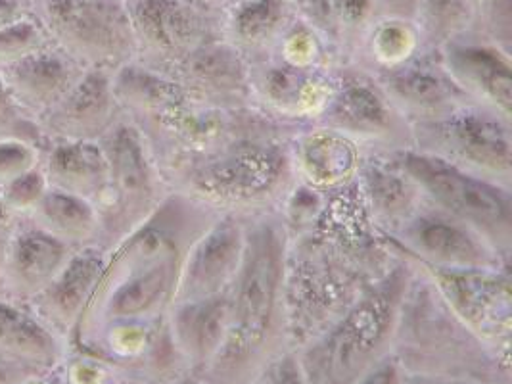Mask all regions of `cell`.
Here are the masks:
<instances>
[{"mask_svg": "<svg viewBox=\"0 0 512 384\" xmlns=\"http://www.w3.org/2000/svg\"><path fill=\"white\" fill-rule=\"evenodd\" d=\"M217 216L171 191L158 210L106 252V265L70 342L91 348L116 327H156L173 306L181 267L194 239Z\"/></svg>", "mask_w": 512, "mask_h": 384, "instance_id": "cell-1", "label": "cell"}, {"mask_svg": "<svg viewBox=\"0 0 512 384\" xmlns=\"http://www.w3.org/2000/svg\"><path fill=\"white\" fill-rule=\"evenodd\" d=\"M288 244L280 212L246 217V248L229 287V321L223 344L200 373L206 384H254L286 350Z\"/></svg>", "mask_w": 512, "mask_h": 384, "instance_id": "cell-2", "label": "cell"}, {"mask_svg": "<svg viewBox=\"0 0 512 384\" xmlns=\"http://www.w3.org/2000/svg\"><path fill=\"white\" fill-rule=\"evenodd\" d=\"M288 137L225 144L163 168V177L171 191L181 192L217 214L254 217L280 212L298 187Z\"/></svg>", "mask_w": 512, "mask_h": 384, "instance_id": "cell-3", "label": "cell"}, {"mask_svg": "<svg viewBox=\"0 0 512 384\" xmlns=\"http://www.w3.org/2000/svg\"><path fill=\"white\" fill-rule=\"evenodd\" d=\"M394 254L392 267L296 352L307 384H355L392 354L399 313L413 279V265Z\"/></svg>", "mask_w": 512, "mask_h": 384, "instance_id": "cell-4", "label": "cell"}, {"mask_svg": "<svg viewBox=\"0 0 512 384\" xmlns=\"http://www.w3.org/2000/svg\"><path fill=\"white\" fill-rule=\"evenodd\" d=\"M419 189L426 204L455 217L488 240L505 260L512 254V187L489 181L415 148L378 152Z\"/></svg>", "mask_w": 512, "mask_h": 384, "instance_id": "cell-5", "label": "cell"}, {"mask_svg": "<svg viewBox=\"0 0 512 384\" xmlns=\"http://www.w3.org/2000/svg\"><path fill=\"white\" fill-rule=\"evenodd\" d=\"M100 144L108 160V183L96 204L98 248L108 252L152 216L171 189L133 121L123 116Z\"/></svg>", "mask_w": 512, "mask_h": 384, "instance_id": "cell-6", "label": "cell"}, {"mask_svg": "<svg viewBox=\"0 0 512 384\" xmlns=\"http://www.w3.org/2000/svg\"><path fill=\"white\" fill-rule=\"evenodd\" d=\"M52 47L83 70L114 73L135 62L137 41L123 0H31Z\"/></svg>", "mask_w": 512, "mask_h": 384, "instance_id": "cell-7", "label": "cell"}, {"mask_svg": "<svg viewBox=\"0 0 512 384\" xmlns=\"http://www.w3.org/2000/svg\"><path fill=\"white\" fill-rule=\"evenodd\" d=\"M512 187V118L465 102L436 120L411 123V146Z\"/></svg>", "mask_w": 512, "mask_h": 384, "instance_id": "cell-8", "label": "cell"}, {"mask_svg": "<svg viewBox=\"0 0 512 384\" xmlns=\"http://www.w3.org/2000/svg\"><path fill=\"white\" fill-rule=\"evenodd\" d=\"M363 146L365 152H394L411 146V125L371 73L359 66L336 68L334 89L313 121Z\"/></svg>", "mask_w": 512, "mask_h": 384, "instance_id": "cell-9", "label": "cell"}, {"mask_svg": "<svg viewBox=\"0 0 512 384\" xmlns=\"http://www.w3.org/2000/svg\"><path fill=\"white\" fill-rule=\"evenodd\" d=\"M411 264L472 335L491 346L507 348L512 325L511 265L443 269Z\"/></svg>", "mask_w": 512, "mask_h": 384, "instance_id": "cell-10", "label": "cell"}, {"mask_svg": "<svg viewBox=\"0 0 512 384\" xmlns=\"http://www.w3.org/2000/svg\"><path fill=\"white\" fill-rule=\"evenodd\" d=\"M137 41L135 62L169 75L187 56L217 41L215 20L198 0H137L127 6Z\"/></svg>", "mask_w": 512, "mask_h": 384, "instance_id": "cell-11", "label": "cell"}, {"mask_svg": "<svg viewBox=\"0 0 512 384\" xmlns=\"http://www.w3.org/2000/svg\"><path fill=\"white\" fill-rule=\"evenodd\" d=\"M382 237L394 252L415 264L443 269L511 265L472 227L426 202L394 233Z\"/></svg>", "mask_w": 512, "mask_h": 384, "instance_id": "cell-12", "label": "cell"}, {"mask_svg": "<svg viewBox=\"0 0 512 384\" xmlns=\"http://www.w3.org/2000/svg\"><path fill=\"white\" fill-rule=\"evenodd\" d=\"M334 79L336 70L332 68H303L280 58H263L250 64L257 110L290 125L317 120L334 89Z\"/></svg>", "mask_w": 512, "mask_h": 384, "instance_id": "cell-13", "label": "cell"}, {"mask_svg": "<svg viewBox=\"0 0 512 384\" xmlns=\"http://www.w3.org/2000/svg\"><path fill=\"white\" fill-rule=\"evenodd\" d=\"M246 248V217L217 214L194 239L181 267L175 302L227 292L240 269Z\"/></svg>", "mask_w": 512, "mask_h": 384, "instance_id": "cell-14", "label": "cell"}, {"mask_svg": "<svg viewBox=\"0 0 512 384\" xmlns=\"http://www.w3.org/2000/svg\"><path fill=\"white\" fill-rule=\"evenodd\" d=\"M167 77L196 104L221 110L256 108L250 64L229 41L217 39L194 50Z\"/></svg>", "mask_w": 512, "mask_h": 384, "instance_id": "cell-15", "label": "cell"}, {"mask_svg": "<svg viewBox=\"0 0 512 384\" xmlns=\"http://www.w3.org/2000/svg\"><path fill=\"white\" fill-rule=\"evenodd\" d=\"M123 118L112 73L85 70L64 98L54 104L37 123L48 143L93 141L100 143Z\"/></svg>", "mask_w": 512, "mask_h": 384, "instance_id": "cell-16", "label": "cell"}, {"mask_svg": "<svg viewBox=\"0 0 512 384\" xmlns=\"http://www.w3.org/2000/svg\"><path fill=\"white\" fill-rule=\"evenodd\" d=\"M288 152L298 185L317 194L351 187L365 160L363 146L325 125H298L288 137Z\"/></svg>", "mask_w": 512, "mask_h": 384, "instance_id": "cell-17", "label": "cell"}, {"mask_svg": "<svg viewBox=\"0 0 512 384\" xmlns=\"http://www.w3.org/2000/svg\"><path fill=\"white\" fill-rule=\"evenodd\" d=\"M371 75L409 125L442 118L470 102L445 72L438 52Z\"/></svg>", "mask_w": 512, "mask_h": 384, "instance_id": "cell-18", "label": "cell"}, {"mask_svg": "<svg viewBox=\"0 0 512 384\" xmlns=\"http://www.w3.org/2000/svg\"><path fill=\"white\" fill-rule=\"evenodd\" d=\"M436 52L445 72L470 102L512 118V64L507 48L457 39Z\"/></svg>", "mask_w": 512, "mask_h": 384, "instance_id": "cell-19", "label": "cell"}, {"mask_svg": "<svg viewBox=\"0 0 512 384\" xmlns=\"http://www.w3.org/2000/svg\"><path fill=\"white\" fill-rule=\"evenodd\" d=\"M73 252L68 244L50 237L31 221L18 219L6 250L0 296L29 306L52 283Z\"/></svg>", "mask_w": 512, "mask_h": 384, "instance_id": "cell-20", "label": "cell"}, {"mask_svg": "<svg viewBox=\"0 0 512 384\" xmlns=\"http://www.w3.org/2000/svg\"><path fill=\"white\" fill-rule=\"evenodd\" d=\"M106 265V252L98 246L75 250L60 273L31 304L33 313L70 342L79 319L87 310L94 288Z\"/></svg>", "mask_w": 512, "mask_h": 384, "instance_id": "cell-21", "label": "cell"}, {"mask_svg": "<svg viewBox=\"0 0 512 384\" xmlns=\"http://www.w3.org/2000/svg\"><path fill=\"white\" fill-rule=\"evenodd\" d=\"M85 73L56 47L43 48L0 72L10 98L37 121L58 104Z\"/></svg>", "mask_w": 512, "mask_h": 384, "instance_id": "cell-22", "label": "cell"}, {"mask_svg": "<svg viewBox=\"0 0 512 384\" xmlns=\"http://www.w3.org/2000/svg\"><path fill=\"white\" fill-rule=\"evenodd\" d=\"M355 189L382 235H390L413 216L424 198L415 183L384 154L367 152L359 168Z\"/></svg>", "mask_w": 512, "mask_h": 384, "instance_id": "cell-23", "label": "cell"}, {"mask_svg": "<svg viewBox=\"0 0 512 384\" xmlns=\"http://www.w3.org/2000/svg\"><path fill=\"white\" fill-rule=\"evenodd\" d=\"M229 321V290L217 296L175 302L163 323L177 352L200 375L217 356Z\"/></svg>", "mask_w": 512, "mask_h": 384, "instance_id": "cell-24", "label": "cell"}, {"mask_svg": "<svg viewBox=\"0 0 512 384\" xmlns=\"http://www.w3.org/2000/svg\"><path fill=\"white\" fill-rule=\"evenodd\" d=\"M68 342L29 306L0 296V358L37 373H54L66 361Z\"/></svg>", "mask_w": 512, "mask_h": 384, "instance_id": "cell-25", "label": "cell"}, {"mask_svg": "<svg viewBox=\"0 0 512 384\" xmlns=\"http://www.w3.org/2000/svg\"><path fill=\"white\" fill-rule=\"evenodd\" d=\"M48 189L100 202L108 183V160L102 144L93 141L48 143L41 152Z\"/></svg>", "mask_w": 512, "mask_h": 384, "instance_id": "cell-26", "label": "cell"}, {"mask_svg": "<svg viewBox=\"0 0 512 384\" xmlns=\"http://www.w3.org/2000/svg\"><path fill=\"white\" fill-rule=\"evenodd\" d=\"M27 221L43 229L50 237L68 244L71 250L98 246L100 219L96 206L68 192L48 189Z\"/></svg>", "mask_w": 512, "mask_h": 384, "instance_id": "cell-27", "label": "cell"}, {"mask_svg": "<svg viewBox=\"0 0 512 384\" xmlns=\"http://www.w3.org/2000/svg\"><path fill=\"white\" fill-rule=\"evenodd\" d=\"M290 8L286 0H244L236 6L231 18L229 41L248 64L265 58L267 48L277 39L288 22Z\"/></svg>", "mask_w": 512, "mask_h": 384, "instance_id": "cell-28", "label": "cell"}, {"mask_svg": "<svg viewBox=\"0 0 512 384\" xmlns=\"http://www.w3.org/2000/svg\"><path fill=\"white\" fill-rule=\"evenodd\" d=\"M476 0H420L424 39L434 50L461 39L474 16Z\"/></svg>", "mask_w": 512, "mask_h": 384, "instance_id": "cell-29", "label": "cell"}, {"mask_svg": "<svg viewBox=\"0 0 512 384\" xmlns=\"http://www.w3.org/2000/svg\"><path fill=\"white\" fill-rule=\"evenodd\" d=\"M405 20H388L378 27L371 41V58L367 66H359L369 73L394 70L397 66L417 58V37L411 33Z\"/></svg>", "mask_w": 512, "mask_h": 384, "instance_id": "cell-30", "label": "cell"}, {"mask_svg": "<svg viewBox=\"0 0 512 384\" xmlns=\"http://www.w3.org/2000/svg\"><path fill=\"white\" fill-rule=\"evenodd\" d=\"M47 47V33L31 12L24 20L0 31V72Z\"/></svg>", "mask_w": 512, "mask_h": 384, "instance_id": "cell-31", "label": "cell"}, {"mask_svg": "<svg viewBox=\"0 0 512 384\" xmlns=\"http://www.w3.org/2000/svg\"><path fill=\"white\" fill-rule=\"evenodd\" d=\"M48 183L41 166L27 171L0 191V202L16 219H27L47 194Z\"/></svg>", "mask_w": 512, "mask_h": 384, "instance_id": "cell-32", "label": "cell"}, {"mask_svg": "<svg viewBox=\"0 0 512 384\" xmlns=\"http://www.w3.org/2000/svg\"><path fill=\"white\" fill-rule=\"evenodd\" d=\"M6 139L25 141L45 148V139L41 135L39 123L16 106V102L10 98L0 79V141Z\"/></svg>", "mask_w": 512, "mask_h": 384, "instance_id": "cell-33", "label": "cell"}, {"mask_svg": "<svg viewBox=\"0 0 512 384\" xmlns=\"http://www.w3.org/2000/svg\"><path fill=\"white\" fill-rule=\"evenodd\" d=\"M41 152L43 148L37 144L16 139L0 141V191L27 171L39 168Z\"/></svg>", "mask_w": 512, "mask_h": 384, "instance_id": "cell-34", "label": "cell"}, {"mask_svg": "<svg viewBox=\"0 0 512 384\" xmlns=\"http://www.w3.org/2000/svg\"><path fill=\"white\" fill-rule=\"evenodd\" d=\"M257 384H307L296 350H286L259 375Z\"/></svg>", "mask_w": 512, "mask_h": 384, "instance_id": "cell-35", "label": "cell"}, {"mask_svg": "<svg viewBox=\"0 0 512 384\" xmlns=\"http://www.w3.org/2000/svg\"><path fill=\"white\" fill-rule=\"evenodd\" d=\"M311 18L326 31H336L346 20L344 0H307Z\"/></svg>", "mask_w": 512, "mask_h": 384, "instance_id": "cell-36", "label": "cell"}, {"mask_svg": "<svg viewBox=\"0 0 512 384\" xmlns=\"http://www.w3.org/2000/svg\"><path fill=\"white\" fill-rule=\"evenodd\" d=\"M355 384H403V363H399L396 354H390Z\"/></svg>", "mask_w": 512, "mask_h": 384, "instance_id": "cell-37", "label": "cell"}, {"mask_svg": "<svg viewBox=\"0 0 512 384\" xmlns=\"http://www.w3.org/2000/svg\"><path fill=\"white\" fill-rule=\"evenodd\" d=\"M31 14V0H0V31Z\"/></svg>", "mask_w": 512, "mask_h": 384, "instance_id": "cell-38", "label": "cell"}, {"mask_svg": "<svg viewBox=\"0 0 512 384\" xmlns=\"http://www.w3.org/2000/svg\"><path fill=\"white\" fill-rule=\"evenodd\" d=\"M16 223H18V219L10 216L8 210L0 202V285H2V271H4V260H6L8 242H10V237H12V231H14Z\"/></svg>", "mask_w": 512, "mask_h": 384, "instance_id": "cell-39", "label": "cell"}, {"mask_svg": "<svg viewBox=\"0 0 512 384\" xmlns=\"http://www.w3.org/2000/svg\"><path fill=\"white\" fill-rule=\"evenodd\" d=\"M411 384H478L470 381H455V379H419Z\"/></svg>", "mask_w": 512, "mask_h": 384, "instance_id": "cell-40", "label": "cell"}, {"mask_svg": "<svg viewBox=\"0 0 512 384\" xmlns=\"http://www.w3.org/2000/svg\"><path fill=\"white\" fill-rule=\"evenodd\" d=\"M177 384H206L204 381H194V379H190V381H181V383Z\"/></svg>", "mask_w": 512, "mask_h": 384, "instance_id": "cell-41", "label": "cell"}]
</instances>
